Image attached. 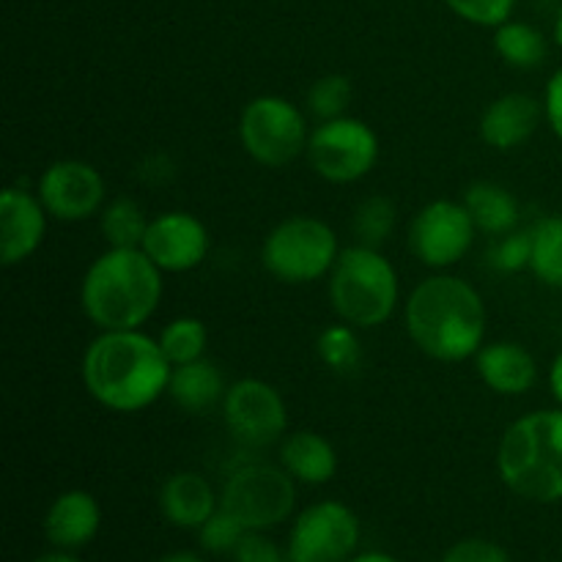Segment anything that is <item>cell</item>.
<instances>
[{
  "label": "cell",
  "mask_w": 562,
  "mask_h": 562,
  "mask_svg": "<svg viewBox=\"0 0 562 562\" xmlns=\"http://www.w3.org/2000/svg\"><path fill=\"white\" fill-rule=\"evenodd\" d=\"M80 373L99 406L135 415L168 395L173 366L159 340L143 329H108L88 344Z\"/></svg>",
  "instance_id": "1"
},
{
  "label": "cell",
  "mask_w": 562,
  "mask_h": 562,
  "mask_svg": "<svg viewBox=\"0 0 562 562\" xmlns=\"http://www.w3.org/2000/svg\"><path fill=\"white\" fill-rule=\"evenodd\" d=\"M412 344L439 362L470 360L486 338V305L475 285L456 274H431L404 305Z\"/></svg>",
  "instance_id": "2"
},
{
  "label": "cell",
  "mask_w": 562,
  "mask_h": 562,
  "mask_svg": "<svg viewBox=\"0 0 562 562\" xmlns=\"http://www.w3.org/2000/svg\"><path fill=\"white\" fill-rule=\"evenodd\" d=\"M162 300V269L140 247H108L88 267L80 305L88 322L108 329H143Z\"/></svg>",
  "instance_id": "3"
},
{
  "label": "cell",
  "mask_w": 562,
  "mask_h": 562,
  "mask_svg": "<svg viewBox=\"0 0 562 562\" xmlns=\"http://www.w3.org/2000/svg\"><path fill=\"white\" fill-rule=\"evenodd\" d=\"M499 481L521 499H562V409H538L510 423L497 448Z\"/></svg>",
  "instance_id": "4"
},
{
  "label": "cell",
  "mask_w": 562,
  "mask_h": 562,
  "mask_svg": "<svg viewBox=\"0 0 562 562\" xmlns=\"http://www.w3.org/2000/svg\"><path fill=\"white\" fill-rule=\"evenodd\" d=\"M398 272L382 250L355 245L340 250L329 272V302L340 322L357 329L382 327L398 307Z\"/></svg>",
  "instance_id": "5"
},
{
  "label": "cell",
  "mask_w": 562,
  "mask_h": 562,
  "mask_svg": "<svg viewBox=\"0 0 562 562\" xmlns=\"http://www.w3.org/2000/svg\"><path fill=\"white\" fill-rule=\"evenodd\" d=\"M340 256L338 234L324 220L285 217L274 225L261 245V263L285 285H305L333 272Z\"/></svg>",
  "instance_id": "6"
},
{
  "label": "cell",
  "mask_w": 562,
  "mask_h": 562,
  "mask_svg": "<svg viewBox=\"0 0 562 562\" xmlns=\"http://www.w3.org/2000/svg\"><path fill=\"white\" fill-rule=\"evenodd\" d=\"M241 148L263 168H285L307 151L305 113L278 93L250 99L239 115Z\"/></svg>",
  "instance_id": "7"
},
{
  "label": "cell",
  "mask_w": 562,
  "mask_h": 562,
  "mask_svg": "<svg viewBox=\"0 0 562 562\" xmlns=\"http://www.w3.org/2000/svg\"><path fill=\"white\" fill-rule=\"evenodd\" d=\"M220 505L241 521L245 530H269L294 514L296 486L283 467L245 464L225 481Z\"/></svg>",
  "instance_id": "8"
},
{
  "label": "cell",
  "mask_w": 562,
  "mask_h": 562,
  "mask_svg": "<svg viewBox=\"0 0 562 562\" xmlns=\"http://www.w3.org/2000/svg\"><path fill=\"white\" fill-rule=\"evenodd\" d=\"M307 162L329 184H355L379 162V135L355 115L322 121L307 140Z\"/></svg>",
  "instance_id": "9"
},
{
  "label": "cell",
  "mask_w": 562,
  "mask_h": 562,
  "mask_svg": "<svg viewBox=\"0 0 562 562\" xmlns=\"http://www.w3.org/2000/svg\"><path fill=\"white\" fill-rule=\"evenodd\" d=\"M360 547V519L338 499L313 503L296 516L289 536V562H349Z\"/></svg>",
  "instance_id": "10"
},
{
  "label": "cell",
  "mask_w": 562,
  "mask_h": 562,
  "mask_svg": "<svg viewBox=\"0 0 562 562\" xmlns=\"http://www.w3.org/2000/svg\"><path fill=\"white\" fill-rule=\"evenodd\" d=\"M477 225L467 212L464 201H431L412 217L409 252L431 269H450L472 250Z\"/></svg>",
  "instance_id": "11"
},
{
  "label": "cell",
  "mask_w": 562,
  "mask_h": 562,
  "mask_svg": "<svg viewBox=\"0 0 562 562\" xmlns=\"http://www.w3.org/2000/svg\"><path fill=\"white\" fill-rule=\"evenodd\" d=\"M223 420L239 445L269 448L285 434L289 409L274 384L263 379H239L223 398Z\"/></svg>",
  "instance_id": "12"
},
{
  "label": "cell",
  "mask_w": 562,
  "mask_h": 562,
  "mask_svg": "<svg viewBox=\"0 0 562 562\" xmlns=\"http://www.w3.org/2000/svg\"><path fill=\"white\" fill-rule=\"evenodd\" d=\"M49 217L60 223H80L93 217L108 203V184L91 162L82 159H55L42 170L36 184Z\"/></svg>",
  "instance_id": "13"
},
{
  "label": "cell",
  "mask_w": 562,
  "mask_h": 562,
  "mask_svg": "<svg viewBox=\"0 0 562 562\" xmlns=\"http://www.w3.org/2000/svg\"><path fill=\"white\" fill-rule=\"evenodd\" d=\"M209 231L195 214L162 212L151 217L140 250L162 272H190L201 267L209 256Z\"/></svg>",
  "instance_id": "14"
},
{
  "label": "cell",
  "mask_w": 562,
  "mask_h": 562,
  "mask_svg": "<svg viewBox=\"0 0 562 562\" xmlns=\"http://www.w3.org/2000/svg\"><path fill=\"white\" fill-rule=\"evenodd\" d=\"M47 236V209L36 192L5 187L0 195V261L16 267L42 247Z\"/></svg>",
  "instance_id": "15"
},
{
  "label": "cell",
  "mask_w": 562,
  "mask_h": 562,
  "mask_svg": "<svg viewBox=\"0 0 562 562\" xmlns=\"http://www.w3.org/2000/svg\"><path fill=\"white\" fill-rule=\"evenodd\" d=\"M541 115H547L543 104L530 93H503L486 104L477 130L486 146L514 151L536 135Z\"/></svg>",
  "instance_id": "16"
},
{
  "label": "cell",
  "mask_w": 562,
  "mask_h": 562,
  "mask_svg": "<svg viewBox=\"0 0 562 562\" xmlns=\"http://www.w3.org/2000/svg\"><path fill=\"white\" fill-rule=\"evenodd\" d=\"M102 527V510L93 494L82 488L58 494L44 516V536L55 549L75 552L88 547Z\"/></svg>",
  "instance_id": "17"
},
{
  "label": "cell",
  "mask_w": 562,
  "mask_h": 562,
  "mask_svg": "<svg viewBox=\"0 0 562 562\" xmlns=\"http://www.w3.org/2000/svg\"><path fill=\"white\" fill-rule=\"evenodd\" d=\"M477 376L497 395H525L536 387V357L516 340H494L483 344L475 355Z\"/></svg>",
  "instance_id": "18"
},
{
  "label": "cell",
  "mask_w": 562,
  "mask_h": 562,
  "mask_svg": "<svg viewBox=\"0 0 562 562\" xmlns=\"http://www.w3.org/2000/svg\"><path fill=\"white\" fill-rule=\"evenodd\" d=\"M159 508L173 527L201 530L203 521L220 508L217 492L198 472H176L159 492Z\"/></svg>",
  "instance_id": "19"
},
{
  "label": "cell",
  "mask_w": 562,
  "mask_h": 562,
  "mask_svg": "<svg viewBox=\"0 0 562 562\" xmlns=\"http://www.w3.org/2000/svg\"><path fill=\"white\" fill-rule=\"evenodd\" d=\"M225 393H228V384H225L223 371L206 357L176 366L170 373L168 398L187 415H206L214 406L223 404Z\"/></svg>",
  "instance_id": "20"
},
{
  "label": "cell",
  "mask_w": 562,
  "mask_h": 562,
  "mask_svg": "<svg viewBox=\"0 0 562 562\" xmlns=\"http://www.w3.org/2000/svg\"><path fill=\"white\" fill-rule=\"evenodd\" d=\"M280 464L294 481L324 486L338 472V453L333 442L316 431H294L280 445Z\"/></svg>",
  "instance_id": "21"
},
{
  "label": "cell",
  "mask_w": 562,
  "mask_h": 562,
  "mask_svg": "<svg viewBox=\"0 0 562 562\" xmlns=\"http://www.w3.org/2000/svg\"><path fill=\"white\" fill-rule=\"evenodd\" d=\"M461 201L483 234L505 236L519 228V201L508 187L497 184V181H475L467 187Z\"/></svg>",
  "instance_id": "22"
},
{
  "label": "cell",
  "mask_w": 562,
  "mask_h": 562,
  "mask_svg": "<svg viewBox=\"0 0 562 562\" xmlns=\"http://www.w3.org/2000/svg\"><path fill=\"white\" fill-rule=\"evenodd\" d=\"M494 49L514 69H538L547 60L549 44L538 27L508 20L494 31Z\"/></svg>",
  "instance_id": "23"
},
{
  "label": "cell",
  "mask_w": 562,
  "mask_h": 562,
  "mask_svg": "<svg viewBox=\"0 0 562 562\" xmlns=\"http://www.w3.org/2000/svg\"><path fill=\"white\" fill-rule=\"evenodd\" d=\"M151 217L143 212L135 198H113L99 212V228H102L108 247H140Z\"/></svg>",
  "instance_id": "24"
},
{
  "label": "cell",
  "mask_w": 562,
  "mask_h": 562,
  "mask_svg": "<svg viewBox=\"0 0 562 562\" xmlns=\"http://www.w3.org/2000/svg\"><path fill=\"white\" fill-rule=\"evenodd\" d=\"M532 274L549 289L562 291V214L543 217L532 225Z\"/></svg>",
  "instance_id": "25"
},
{
  "label": "cell",
  "mask_w": 562,
  "mask_h": 562,
  "mask_svg": "<svg viewBox=\"0 0 562 562\" xmlns=\"http://www.w3.org/2000/svg\"><path fill=\"white\" fill-rule=\"evenodd\" d=\"M159 346H162L165 357L170 360V366H184V362L201 360L206 355L209 333L206 324L195 316H179L173 322H168L159 333Z\"/></svg>",
  "instance_id": "26"
},
{
  "label": "cell",
  "mask_w": 562,
  "mask_h": 562,
  "mask_svg": "<svg viewBox=\"0 0 562 562\" xmlns=\"http://www.w3.org/2000/svg\"><path fill=\"white\" fill-rule=\"evenodd\" d=\"M395 223H398V206L387 195H368L351 217L357 245L376 247V250L393 236Z\"/></svg>",
  "instance_id": "27"
},
{
  "label": "cell",
  "mask_w": 562,
  "mask_h": 562,
  "mask_svg": "<svg viewBox=\"0 0 562 562\" xmlns=\"http://www.w3.org/2000/svg\"><path fill=\"white\" fill-rule=\"evenodd\" d=\"M318 360L335 373H355L362 362V346L357 338V327L340 322L322 329L316 340Z\"/></svg>",
  "instance_id": "28"
},
{
  "label": "cell",
  "mask_w": 562,
  "mask_h": 562,
  "mask_svg": "<svg viewBox=\"0 0 562 562\" xmlns=\"http://www.w3.org/2000/svg\"><path fill=\"white\" fill-rule=\"evenodd\" d=\"M351 102V80L346 75H324L307 88L305 104L307 113L316 115L318 124L322 121H333L346 115V108Z\"/></svg>",
  "instance_id": "29"
},
{
  "label": "cell",
  "mask_w": 562,
  "mask_h": 562,
  "mask_svg": "<svg viewBox=\"0 0 562 562\" xmlns=\"http://www.w3.org/2000/svg\"><path fill=\"white\" fill-rule=\"evenodd\" d=\"M532 245H536L532 228H516L510 234L497 236L488 250V267L499 274L525 272L532 263Z\"/></svg>",
  "instance_id": "30"
},
{
  "label": "cell",
  "mask_w": 562,
  "mask_h": 562,
  "mask_svg": "<svg viewBox=\"0 0 562 562\" xmlns=\"http://www.w3.org/2000/svg\"><path fill=\"white\" fill-rule=\"evenodd\" d=\"M245 532L247 530L241 527V521L236 519V516H231L228 510L220 505V508L203 521L201 530H198V541H201V547L212 554H234L236 547L241 543V538H245Z\"/></svg>",
  "instance_id": "31"
},
{
  "label": "cell",
  "mask_w": 562,
  "mask_h": 562,
  "mask_svg": "<svg viewBox=\"0 0 562 562\" xmlns=\"http://www.w3.org/2000/svg\"><path fill=\"white\" fill-rule=\"evenodd\" d=\"M448 9L461 20L481 27H499L514 14L516 0H445Z\"/></svg>",
  "instance_id": "32"
},
{
  "label": "cell",
  "mask_w": 562,
  "mask_h": 562,
  "mask_svg": "<svg viewBox=\"0 0 562 562\" xmlns=\"http://www.w3.org/2000/svg\"><path fill=\"white\" fill-rule=\"evenodd\" d=\"M442 562H510V558L499 543L486 538H464L445 552Z\"/></svg>",
  "instance_id": "33"
},
{
  "label": "cell",
  "mask_w": 562,
  "mask_h": 562,
  "mask_svg": "<svg viewBox=\"0 0 562 562\" xmlns=\"http://www.w3.org/2000/svg\"><path fill=\"white\" fill-rule=\"evenodd\" d=\"M231 558H234V562H285L278 543L258 530H247Z\"/></svg>",
  "instance_id": "34"
},
{
  "label": "cell",
  "mask_w": 562,
  "mask_h": 562,
  "mask_svg": "<svg viewBox=\"0 0 562 562\" xmlns=\"http://www.w3.org/2000/svg\"><path fill=\"white\" fill-rule=\"evenodd\" d=\"M543 113H547V121L554 135L562 140V66L554 71L547 86V93H543Z\"/></svg>",
  "instance_id": "35"
},
{
  "label": "cell",
  "mask_w": 562,
  "mask_h": 562,
  "mask_svg": "<svg viewBox=\"0 0 562 562\" xmlns=\"http://www.w3.org/2000/svg\"><path fill=\"white\" fill-rule=\"evenodd\" d=\"M137 176H140L146 184H168V181L176 179V165L168 154H151V157H146V162L140 165Z\"/></svg>",
  "instance_id": "36"
},
{
  "label": "cell",
  "mask_w": 562,
  "mask_h": 562,
  "mask_svg": "<svg viewBox=\"0 0 562 562\" xmlns=\"http://www.w3.org/2000/svg\"><path fill=\"white\" fill-rule=\"evenodd\" d=\"M549 390H552L554 401H558L562 409V351L554 357L552 368H549Z\"/></svg>",
  "instance_id": "37"
},
{
  "label": "cell",
  "mask_w": 562,
  "mask_h": 562,
  "mask_svg": "<svg viewBox=\"0 0 562 562\" xmlns=\"http://www.w3.org/2000/svg\"><path fill=\"white\" fill-rule=\"evenodd\" d=\"M33 562H80L75 558V554L64 552V549H58V552H49V554H42V558H36Z\"/></svg>",
  "instance_id": "38"
},
{
  "label": "cell",
  "mask_w": 562,
  "mask_h": 562,
  "mask_svg": "<svg viewBox=\"0 0 562 562\" xmlns=\"http://www.w3.org/2000/svg\"><path fill=\"white\" fill-rule=\"evenodd\" d=\"M349 562H398V560L390 558V554L384 552H366V554H357V558H351Z\"/></svg>",
  "instance_id": "39"
},
{
  "label": "cell",
  "mask_w": 562,
  "mask_h": 562,
  "mask_svg": "<svg viewBox=\"0 0 562 562\" xmlns=\"http://www.w3.org/2000/svg\"><path fill=\"white\" fill-rule=\"evenodd\" d=\"M159 562H203V560L198 558L195 552H173V554H168V558H162Z\"/></svg>",
  "instance_id": "40"
},
{
  "label": "cell",
  "mask_w": 562,
  "mask_h": 562,
  "mask_svg": "<svg viewBox=\"0 0 562 562\" xmlns=\"http://www.w3.org/2000/svg\"><path fill=\"white\" fill-rule=\"evenodd\" d=\"M554 42L562 47V11L558 14V20H554Z\"/></svg>",
  "instance_id": "41"
}]
</instances>
